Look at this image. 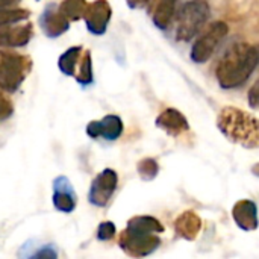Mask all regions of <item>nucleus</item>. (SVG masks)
I'll return each instance as SVG.
<instances>
[{"mask_svg":"<svg viewBox=\"0 0 259 259\" xmlns=\"http://www.w3.org/2000/svg\"><path fill=\"white\" fill-rule=\"evenodd\" d=\"M259 64V49L247 42L232 44L215 68V77L223 90H234L247 82Z\"/></svg>","mask_w":259,"mask_h":259,"instance_id":"obj_1","label":"nucleus"},{"mask_svg":"<svg viewBox=\"0 0 259 259\" xmlns=\"http://www.w3.org/2000/svg\"><path fill=\"white\" fill-rule=\"evenodd\" d=\"M165 229L162 223L152 215H135L127 222L124 231L118 235V247L131 258H144L152 255L161 246V237Z\"/></svg>","mask_w":259,"mask_h":259,"instance_id":"obj_2","label":"nucleus"},{"mask_svg":"<svg viewBox=\"0 0 259 259\" xmlns=\"http://www.w3.org/2000/svg\"><path fill=\"white\" fill-rule=\"evenodd\" d=\"M217 127L231 143L243 149L259 147V118L240 108H223L217 117Z\"/></svg>","mask_w":259,"mask_h":259,"instance_id":"obj_3","label":"nucleus"},{"mask_svg":"<svg viewBox=\"0 0 259 259\" xmlns=\"http://www.w3.org/2000/svg\"><path fill=\"white\" fill-rule=\"evenodd\" d=\"M211 8L206 0H190L175 15V38L179 42H188L196 38L206 26Z\"/></svg>","mask_w":259,"mask_h":259,"instance_id":"obj_4","label":"nucleus"},{"mask_svg":"<svg viewBox=\"0 0 259 259\" xmlns=\"http://www.w3.org/2000/svg\"><path fill=\"white\" fill-rule=\"evenodd\" d=\"M32 67L30 56L12 50H0V90L15 93L32 71Z\"/></svg>","mask_w":259,"mask_h":259,"instance_id":"obj_5","label":"nucleus"},{"mask_svg":"<svg viewBox=\"0 0 259 259\" xmlns=\"http://www.w3.org/2000/svg\"><path fill=\"white\" fill-rule=\"evenodd\" d=\"M229 26L222 21H212L206 29L202 30L199 38L194 41L191 47V61L196 64H203L211 59V56L215 53L222 41L228 36Z\"/></svg>","mask_w":259,"mask_h":259,"instance_id":"obj_6","label":"nucleus"},{"mask_svg":"<svg viewBox=\"0 0 259 259\" xmlns=\"http://www.w3.org/2000/svg\"><path fill=\"white\" fill-rule=\"evenodd\" d=\"M118 185V175L112 168L102 170L91 182L90 191H88V202L93 206L105 208L111 202L115 190Z\"/></svg>","mask_w":259,"mask_h":259,"instance_id":"obj_7","label":"nucleus"},{"mask_svg":"<svg viewBox=\"0 0 259 259\" xmlns=\"http://www.w3.org/2000/svg\"><path fill=\"white\" fill-rule=\"evenodd\" d=\"M112 17V8L108 0H94L87 5L83 20L87 29L93 35H105Z\"/></svg>","mask_w":259,"mask_h":259,"instance_id":"obj_8","label":"nucleus"},{"mask_svg":"<svg viewBox=\"0 0 259 259\" xmlns=\"http://www.w3.org/2000/svg\"><path fill=\"white\" fill-rule=\"evenodd\" d=\"M70 20L59 11V5L58 3H49L39 18H38V24L42 30V33L50 38V39H55V38H59L61 35H64L68 29H70Z\"/></svg>","mask_w":259,"mask_h":259,"instance_id":"obj_9","label":"nucleus"},{"mask_svg":"<svg viewBox=\"0 0 259 259\" xmlns=\"http://www.w3.org/2000/svg\"><path fill=\"white\" fill-rule=\"evenodd\" d=\"M52 187H53L52 202L55 209L62 214L73 212L77 206V194L74 191L71 181L67 176L59 175L53 179Z\"/></svg>","mask_w":259,"mask_h":259,"instance_id":"obj_10","label":"nucleus"},{"mask_svg":"<svg viewBox=\"0 0 259 259\" xmlns=\"http://www.w3.org/2000/svg\"><path fill=\"white\" fill-rule=\"evenodd\" d=\"M124 131L123 120L115 114H108L102 120H93L87 124V135L93 140L103 138L106 141H115Z\"/></svg>","mask_w":259,"mask_h":259,"instance_id":"obj_11","label":"nucleus"},{"mask_svg":"<svg viewBox=\"0 0 259 259\" xmlns=\"http://www.w3.org/2000/svg\"><path fill=\"white\" fill-rule=\"evenodd\" d=\"M155 124H156L158 129L164 131L167 135H170L173 138H178L179 135L185 134L190 129V123H188L187 117L181 111H178L175 108L164 109L156 117Z\"/></svg>","mask_w":259,"mask_h":259,"instance_id":"obj_12","label":"nucleus"},{"mask_svg":"<svg viewBox=\"0 0 259 259\" xmlns=\"http://www.w3.org/2000/svg\"><path fill=\"white\" fill-rule=\"evenodd\" d=\"M232 219L240 229H243L246 232L256 231L259 226L256 203L253 200H249V199L238 200L232 208Z\"/></svg>","mask_w":259,"mask_h":259,"instance_id":"obj_13","label":"nucleus"},{"mask_svg":"<svg viewBox=\"0 0 259 259\" xmlns=\"http://www.w3.org/2000/svg\"><path fill=\"white\" fill-rule=\"evenodd\" d=\"M33 35V24L26 23V24H11L3 29H0V46L8 47V49H17V47H24L29 44Z\"/></svg>","mask_w":259,"mask_h":259,"instance_id":"obj_14","label":"nucleus"},{"mask_svg":"<svg viewBox=\"0 0 259 259\" xmlns=\"http://www.w3.org/2000/svg\"><path fill=\"white\" fill-rule=\"evenodd\" d=\"M176 5H178V0H150L149 2L147 12L153 24L158 29L167 30L173 24L175 15H176Z\"/></svg>","mask_w":259,"mask_h":259,"instance_id":"obj_15","label":"nucleus"},{"mask_svg":"<svg viewBox=\"0 0 259 259\" xmlns=\"http://www.w3.org/2000/svg\"><path fill=\"white\" fill-rule=\"evenodd\" d=\"M176 234L187 241H194L202 231V219L194 211H184L175 220Z\"/></svg>","mask_w":259,"mask_h":259,"instance_id":"obj_16","label":"nucleus"},{"mask_svg":"<svg viewBox=\"0 0 259 259\" xmlns=\"http://www.w3.org/2000/svg\"><path fill=\"white\" fill-rule=\"evenodd\" d=\"M20 258H58V250L53 244H39V241H27L18 250Z\"/></svg>","mask_w":259,"mask_h":259,"instance_id":"obj_17","label":"nucleus"},{"mask_svg":"<svg viewBox=\"0 0 259 259\" xmlns=\"http://www.w3.org/2000/svg\"><path fill=\"white\" fill-rule=\"evenodd\" d=\"M83 53L82 46H73L70 49H67L58 59V68L62 74L68 76V77H74L76 71H77V65L80 61V56Z\"/></svg>","mask_w":259,"mask_h":259,"instance_id":"obj_18","label":"nucleus"},{"mask_svg":"<svg viewBox=\"0 0 259 259\" xmlns=\"http://www.w3.org/2000/svg\"><path fill=\"white\" fill-rule=\"evenodd\" d=\"M74 79H76V82L82 88H88L90 85H93L94 73H93V58H91V52L90 50H85L82 53Z\"/></svg>","mask_w":259,"mask_h":259,"instance_id":"obj_19","label":"nucleus"},{"mask_svg":"<svg viewBox=\"0 0 259 259\" xmlns=\"http://www.w3.org/2000/svg\"><path fill=\"white\" fill-rule=\"evenodd\" d=\"M30 11L24 8H5L0 9V29L29 20Z\"/></svg>","mask_w":259,"mask_h":259,"instance_id":"obj_20","label":"nucleus"},{"mask_svg":"<svg viewBox=\"0 0 259 259\" xmlns=\"http://www.w3.org/2000/svg\"><path fill=\"white\" fill-rule=\"evenodd\" d=\"M87 5H88L87 0H62L59 3V11L70 21H77V20L83 18Z\"/></svg>","mask_w":259,"mask_h":259,"instance_id":"obj_21","label":"nucleus"},{"mask_svg":"<svg viewBox=\"0 0 259 259\" xmlns=\"http://www.w3.org/2000/svg\"><path fill=\"white\" fill-rule=\"evenodd\" d=\"M137 171L140 175V178L146 182L153 181L158 173H159V164L156 162V159L153 158H144L138 162L137 165Z\"/></svg>","mask_w":259,"mask_h":259,"instance_id":"obj_22","label":"nucleus"},{"mask_svg":"<svg viewBox=\"0 0 259 259\" xmlns=\"http://www.w3.org/2000/svg\"><path fill=\"white\" fill-rule=\"evenodd\" d=\"M115 232L117 229L112 222H102L97 228L96 237L99 241H111L115 237Z\"/></svg>","mask_w":259,"mask_h":259,"instance_id":"obj_23","label":"nucleus"},{"mask_svg":"<svg viewBox=\"0 0 259 259\" xmlns=\"http://www.w3.org/2000/svg\"><path fill=\"white\" fill-rule=\"evenodd\" d=\"M247 100H249V106L252 109H259V79L252 85V88L249 90Z\"/></svg>","mask_w":259,"mask_h":259,"instance_id":"obj_24","label":"nucleus"},{"mask_svg":"<svg viewBox=\"0 0 259 259\" xmlns=\"http://www.w3.org/2000/svg\"><path fill=\"white\" fill-rule=\"evenodd\" d=\"M150 0H126V3L131 9H141L144 6H147Z\"/></svg>","mask_w":259,"mask_h":259,"instance_id":"obj_25","label":"nucleus"},{"mask_svg":"<svg viewBox=\"0 0 259 259\" xmlns=\"http://www.w3.org/2000/svg\"><path fill=\"white\" fill-rule=\"evenodd\" d=\"M21 0H0V9L5 8H15V5H18Z\"/></svg>","mask_w":259,"mask_h":259,"instance_id":"obj_26","label":"nucleus"}]
</instances>
